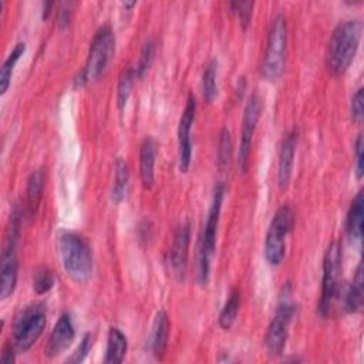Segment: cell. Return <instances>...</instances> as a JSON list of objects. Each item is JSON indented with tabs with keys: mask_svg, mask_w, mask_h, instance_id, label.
<instances>
[{
	"mask_svg": "<svg viewBox=\"0 0 364 364\" xmlns=\"http://www.w3.org/2000/svg\"><path fill=\"white\" fill-rule=\"evenodd\" d=\"M363 24L360 20H346L333 30L327 46L326 64L333 75H343L358 50Z\"/></svg>",
	"mask_w": 364,
	"mask_h": 364,
	"instance_id": "obj_1",
	"label": "cell"
},
{
	"mask_svg": "<svg viewBox=\"0 0 364 364\" xmlns=\"http://www.w3.org/2000/svg\"><path fill=\"white\" fill-rule=\"evenodd\" d=\"M58 249L65 273L77 283L90 280L94 269L92 253L82 236L64 230L58 235Z\"/></svg>",
	"mask_w": 364,
	"mask_h": 364,
	"instance_id": "obj_2",
	"label": "cell"
},
{
	"mask_svg": "<svg viewBox=\"0 0 364 364\" xmlns=\"http://www.w3.org/2000/svg\"><path fill=\"white\" fill-rule=\"evenodd\" d=\"M115 54V34L111 26H101L90 44L88 55L82 70L74 78L75 87H84L95 81L108 67Z\"/></svg>",
	"mask_w": 364,
	"mask_h": 364,
	"instance_id": "obj_3",
	"label": "cell"
},
{
	"mask_svg": "<svg viewBox=\"0 0 364 364\" xmlns=\"http://www.w3.org/2000/svg\"><path fill=\"white\" fill-rule=\"evenodd\" d=\"M225 196V185L219 182L215 186L212 205L205 222V228L198 247V280L200 284H206L210 272V259L216 247V233L222 210V202Z\"/></svg>",
	"mask_w": 364,
	"mask_h": 364,
	"instance_id": "obj_4",
	"label": "cell"
},
{
	"mask_svg": "<svg viewBox=\"0 0 364 364\" xmlns=\"http://www.w3.org/2000/svg\"><path fill=\"white\" fill-rule=\"evenodd\" d=\"M287 51V21L283 14H277L269 28L263 63L260 67L262 75L267 81H276L284 70Z\"/></svg>",
	"mask_w": 364,
	"mask_h": 364,
	"instance_id": "obj_5",
	"label": "cell"
},
{
	"mask_svg": "<svg viewBox=\"0 0 364 364\" xmlns=\"http://www.w3.org/2000/svg\"><path fill=\"white\" fill-rule=\"evenodd\" d=\"M294 310L296 307L291 300V286L290 283H286L282 289L276 311L269 323V327L264 336L266 350L273 357L280 355L284 350L287 336H289V327L293 320Z\"/></svg>",
	"mask_w": 364,
	"mask_h": 364,
	"instance_id": "obj_6",
	"label": "cell"
},
{
	"mask_svg": "<svg viewBox=\"0 0 364 364\" xmlns=\"http://www.w3.org/2000/svg\"><path fill=\"white\" fill-rule=\"evenodd\" d=\"M21 225V212L16 206L11 218L10 225L7 228V236L1 252V264H0V297L4 300L10 297L17 284L18 276V259H17V240L20 233Z\"/></svg>",
	"mask_w": 364,
	"mask_h": 364,
	"instance_id": "obj_7",
	"label": "cell"
},
{
	"mask_svg": "<svg viewBox=\"0 0 364 364\" xmlns=\"http://www.w3.org/2000/svg\"><path fill=\"white\" fill-rule=\"evenodd\" d=\"M47 323L44 304L31 303L26 306L13 321V344L18 351H27L43 334Z\"/></svg>",
	"mask_w": 364,
	"mask_h": 364,
	"instance_id": "obj_8",
	"label": "cell"
},
{
	"mask_svg": "<svg viewBox=\"0 0 364 364\" xmlns=\"http://www.w3.org/2000/svg\"><path fill=\"white\" fill-rule=\"evenodd\" d=\"M341 259H343L341 243L334 240L327 246V250L323 259L321 297L318 303V313L323 317H327L330 314L331 306L334 300L338 297L341 290V284H340Z\"/></svg>",
	"mask_w": 364,
	"mask_h": 364,
	"instance_id": "obj_9",
	"label": "cell"
},
{
	"mask_svg": "<svg viewBox=\"0 0 364 364\" xmlns=\"http://www.w3.org/2000/svg\"><path fill=\"white\" fill-rule=\"evenodd\" d=\"M294 222L293 209L289 205H282L270 220L264 237V259L272 266H279L286 255V240L291 232Z\"/></svg>",
	"mask_w": 364,
	"mask_h": 364,
	"instance_id": "obj_10",
	"label": "cell"
},
{
	"mask_svg": "<svg viewBox=\"0 0 364 364\" xmlns=\"http://www.w3.org/2000/svg\"><path fill=\"white\" fill-rule=\"evenodd\" d=\"M262 98L257 94H252L247 98V102L243 109V119H242V129H240V142L237 151V165L240 172H246L250 162V151L253 144L255 131L262 114Z\"/></svg>",
	"mask_w": 364,
	"mask_h": 364,
	"instance_id": "obj_11",
	"label": "cell"
},
{
	"mask_svg": "<svg viewBox=\"0 0 364 364\" xmlns=\"http://www.w3.org/2000/svg\"><path fill=\"white\" fill-rule=\"evenodd\" d=\"M196 114V100L192 94H189L186 100V105L182 111L178 124V159H179V171L188 172L192 159V141H191V129L195 121Z\"/></svg>",
	"mask_w": 364,
	"mask_h": 364,
	"instance_id": "obj_12",
	"label": "cell"
},
{
	"mask_svg": "<svg viewBox=\"0 0 364 364\" xmlns=\"http://www.w3.org/2000/svg\"><path fill=\"white\" fill-rule=\"evenodd\" d=\"M189 242H191V226L188 222H185L176 228L173 233L172 245L168 252L169 269L178 280H182L186 273Z\"/></svg>",
	"mask_w": 364,
	"mask_h": 364,
	"instance_id": "obj_13",
	"label": "cell"
},
{
	"mask_svg": "<svg viewBox=\"0 0 364 364\" xmlns=\"http://www.w3.org/2000/svg\"><path fill=\"white\" fill-rule=\"evenodd\" d=\"M75 337V328L73 318L68 313H63L57 320L46 346V355L53 358L60 355L68 348Z\"/></svg>",
	"mask_w": 364,
	"mask_h": 364,
	"instance_id": "obj_14",
	"label": "cell"
},
{
	"mask_svg": "<svg viewBox=\"0 0 364 364\" xmlns=\"http://www.w3.org/2000/svg\"><path fill=\"white\" fill-rule=\"evenodd\" d=\"M297 139H299V129L293 128L286 134L280 145L279 164H277V182L282 189H286L289 186V182L291 178Z\"/></svg>",
	"mask_w": 364,
	"mask_h": 364,
	"instance_id": "obj_15",
	"label": "cell"
},
{
	"mask_svg": "<svg viewBox=\"0 0 364 364\" xmlns=\"http://www.w3.org/2000/svg\"><path fill=\"white\" fill-rule=\"evenodd\" d=\"M155 158L156 142L152 136H146L139 148V175L144 188L151 189L155 181Z\"/></svg>",
	"mask_w": 364,
	"mask_h": 364,
	"instance_id": "obj_16",
	"label": "cell"
},
{
	"mask_svg": "<svg viewBox=\"0 0 364 364\" xmlns=\"http://www.w3.org/2000/svg\"><path fill=\"white\" fill-rule=\"evenodd\" d=\"M364 297V284H363V263H358L355 276L350 286L344 291L343 307L347 313H357L363 307Z\"/></svg>",
	"mask_w": 364,
	"mask_h": 364,
	"instance_id": "obj_17",
	"label": "cell"
},
{
	"mask_svg": "<svg viewBox=\"0 0 364 364\" xmlns=\"http://www.w3.org/2000/svg\"><path fill=\"white\" fill-rule=\"evenodd\" d=\"M128 350V341L125 334L118 327H109L104 363L119 364L122 363Z\"/></svg>",
	"mask_w": 364,
	"mask_h": 364,
	"instance_id": "obj_18",
	"label": "cell"
},
{
	"mask_svg": "<svg viewBox=\"0 0 364 364\" xmlns=\"http://www.w3.org/2000/svg\"><path fill=\"white\" fill-rule=\"evenodd\" d=\"M44 182H46V175L43 169H36L30 173L27 179V188H26V209L30 216H33L43 198V191H44Z\"/></svg>",
	"mask_w": 364,
	"mask_h": 364,
	"instance_id": "obj_19",
	"label": "cell"
},
{
	"mask_svg": "<svg viewBox=\"0 0 364 364\" xmlns=\"http://www.w3.org/2000/svg\"><path fill=\"white\" fill-rule=\"evenodd\" d=\"M169 330H171V324H169V317L166 314V311L161 310L154 321V327H152V351L155 354V357L161 358L165 354V350L168 347V340H169Z\"/></svg>",
	"mask_w": 364,
	"mask_h": 364,
	"instance_id": "obj_20",
	"label": "cell"
},
{
	"mask_svg": "<svg viewBox=\"0 0 364 364\" xmlns=\"http://www.w3.org/2000/svg\"><path fill=\"white\" fill-rule=\"evenodd\" d=\"M363 208H364V196L363 192H358L353 199L346 222V230L353 240L360 242L363 237Z\"/></svg>",
	"mask_w": 364,
	"mask_h": 364,
	"instance_id": "obj_21",
	"label": "cell"
},
{
	"mask_svg": "<svg viewBox=\"0 0 364 364\" xmlns=\"http://www.w3.org/2000/svg\"><path fill=\"white\" fill-rule=\"evenodd\" d=\"M129 181V168L124 158H118L115 162V176H114V185L111 191V199L117 203H119L125 195Z\"/></svg>",
	"mask_w": 364,
	"mask_h": 364,
	"instance_id": "obj_22",
	"label": "cell"
},
{
	"mask_svg": "<svg viewBox=\"0 0 364 364\" xmlns=\"http://www.w3.org/2000/svg\"><path fill=\"white\" fill-rule=\"evenodd\" d=\"M239 307H240V290L232 289L219 314V326L223 330H229L233 326L239 313Z\"/></svg>",
	"mask_w": 364,
	"mask_h": 364,
	"instance_id": "obj_23",
	"label": "cell"
},
{
	"mask_svg": "<svg viewBox=\"0 0 364 364\" xmlns=\"http://www.w3.org/2000/svg\"><path fill=\"white\" fill-rule=\"evenodd\" d=\"M26 51V44L24 43H17L14 46V48L11 50V53L7 55V58L4 60L1 70H0V92L4 94L10 85L11 81V74L14 71V67L17 64V61L20 60V57L24 54Z\"/></svg>",
	"mask_w": 364,
	"mask_h": 364,
	"instance_id": "obj_24",
	"label": "cell"
},
{
	"mask_svg": "<svg viewBox=\"0 0 364 364\" xmlns=\"http://www.w3.org/2000/svg\"><path fill=\"white\" fill-rule=\"evenodd\" d=\"M216 77H218V61L213 58L208 63L202 75V92L206 102H212L218 94Z\"/></svg>",
	"mask_w": 364,
	"mask_h": 364,
	"instance_id": "obj_25",
	"label": "cell"
},
{
	"mask_svg": "<svg viewBox=\"0 0 364 364\" xmlns=\"http://www.w3.org/2000/svg\"><path fill=\"white\" fill-rule=\"evenodd\" d=\"M136 73L134 70V65H129L127 67L119 78H118V87H117V102H118V108L119 109H124L127 101H128V97L131 94V90H132V85H134V81L136 80Z\"/></svg>",
	"mask_w": 364,
	"mask_h": 364,
	"instance_id": "obj_26",
	"label": "cell"
},
{
	"mask_svg": "<svg viewBox=\"0 0 364 364\" xmlns=\"http://www.w3.org/2000/svg\"><path fill=\"white\" fill-rule=\"evenodd\" d=\"M232 136L228 128H223L219 135L218 144V164L220 169H226L229 166L232 158Z\"/></svg>",
	"mask_w": 364,
	"mask_h": 364,
	"instance_id": "obj_27",
	"label": "cell"
},
{
	"mask_svg": "<svg viewBox=\"0 0 364 364\" xmlns=\"http://www.w3.org/2000/svg\"><path fill=\"white\" fill-rule=\"evenodd\" d=\"M54 286V274L47 267H38L33 276V287L37 294H44L50 291Z\"/></svg>",
	"mask_w": 364,
	"mask_h": 364,
	"instance_id": "obj_28",
	"label": "cell"
},
{
	"mask_svg": "<svg viewBox=\"0 0 364 364\" xmlns=\"http://www.w3.org/2000/svg\"><path fill=\"white\" fill-rule=\"evenodd\" d=\"M155 54V44L152 40H148L141 51V57L138 58V61L134 64V70L136 73V77H142L145 74V71L148 70V67L151 65V61L154 58Z\"/></svg>",
	"mask_w": 364,
	"mask_h": 364,
	"instance_id": "obj_29",
	"label": "cell"
},
{
	"mask_svg": "<svg viewBox=\"0 0 364 364\" xmlns=\"http://www.w3.org/2000/svg\"><path fill=\"white\" fill-rule=\"evenodd\" d=\"M253 1H232L229 3V7L232 10V13H235L243 28H246L250 23V17H252V9H253Z\"/></svg>",
	"mask_w": 364,
	"mask_h": 364,
	"instance_id": "obj_30",
	"label": "cell"
},
{
	"mask_svg": "<svg viewBox=\"0 0 364 364\" xmlns=\"http://www.w3.org/2000/svg\"><path fill=\"white\" fill-rule=\"evenodd\" d=\"M350 112H351L353 121H355L358 124L363 121V117H364V95H363V88L361 87L355 91V94L351 98Z\"/></svg>",
	"mask_w": 364,
	"mask_h": 364,
	"instance_id": "obj_31",
	"label": "cell"
},
{
	"mask_svg": "<svg viewBox=\"0 0 364 364\" xmlns=\"http://www.w3.org/2000/svg\"><path fill=\"white\" fill-rule=\"evenodd\" d=\"M91 347H92V336L90 333H87L82 337V340H81L80 346L77 347V350L73 353V355L67 361H70V363H81V361H84L85 357L88 355Z\"/></svg>",
	"mask_w": 364,
	"mask_h": 364,
	"instance_id": "obj_32",
	"label": "cell"
},
{
	"mask_svg": "<svg viewBox=\"0 0 364 364\" xmlns=\"http://www.w3.org/2000/svg\"><path fill=\"white\" fill-rule=\"evenodd\" d=\"M354 151H355V176L357 179H361L363 178V172H364V168H363V135L360 134L355 139V144H354Z\"/></svg>",
	"mask_w": 364,
	"mask_h": 364,
	"instance_id": "obj_33",
	"label": "cell"
},
{
	"mask_svg": "<svg viewBox=\"0 0 364 364\" xmlns=\"http://www.w3.org/2000/svg\"><path fill=\"white\" fill-rule=\"evenodd\" d=\"M71 3H61L60 11H58V23L61 27L67 26L70 23V14H71Z\"/></svg>",
	"mask_w": 364,
	"mask_h": 364,
	"instance_id": "obj_34",
	"label": "cell"
},
{
	"mask_svg": "<svg viewBox=\"0 0 364 364\" xmlns=\"http://www.w3.org/2000/svg\"><path fill=\"white\" fill-rule=\"evenodd\" d=\"M0 361L3 364H11L14 363V344H4L3 347V351H1V357H0Z\"/></svg>",
	"mask_w": 364,
	"mask_h": 364,
	"instance_id": "obj_35",
	"label": "cell"
},
{
	"mask_svg": "<svg viewBox=\"0 0 364 364\" xmlns=\"http://www.w3.org/2000/svg\"><path fill=\"white\" fill-rule=\"evenodd\" d=\"M54 3H44V9H43V18H47L50 16V7H53Z\"/></svg>",
	"mask_w": 364,
	"mask_h": 364,
	"instance_id": "obj_36",
	"label": "cell"
}]
</instances>
